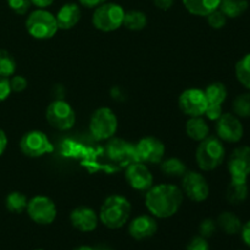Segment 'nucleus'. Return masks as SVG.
<instances>
[{"label": "nucleus", "instance_id": "obj_1", "mask_svg": "<svg viewBox=\"0 0 250 250\" xmlns=\"http://www.w3.org/2000/svg\"><path fill=\"white\" fill-rule=\"evenodd\" d=\"M183 203V192L175 185H156L146 190V207L154 217L168 219L177 214Z\"/></svg>", "mask_w": 250, "mask_h": 250}, {"label": "nucleus", "instance_id": "obj_2", "mask_svg": "<svg viewBox=\"0 0 250 250\" xmlns=\"http://www.w3.org/2000/svg\"><path fill=\"white\" fill-rule=\"evenodd\" d=\"M132 212V205L124 195L107 197L100 207L99 220L110 229H119L126 225Z\"/></svg>", "mask_w": 250, "mask_h": 250}, {"label": "nucleus", "instance_id": "obj_3", "mask_svg": "<svg viewBox=\"0 0 250 250\" xmlns=\"http://www.w3.org/2000/svg\"><path fill=\"white\" fill-rule=\"evenodd\" d=\"M195 159L200 170L212 171L219 167L225 159V146L221 139L208 136L197 148Z\"/></svg>", "mask_w": 250, "mask_h": 250}, {"label": "nucleus", "instance_id": "obj_4", "mask_svg": "<svg viewBox=\"0 0 250 250\" xmlns=\"http://www.w3.org/2000/svg\"><path fill=\"white\" fill-rule=\"evenodd\" d=\"M26 29L36 39H50L59 31L55 15L45 9H37L28 15Z\"/></svg>", "mask_w": 250, "mask_h": 250}, {"label": "nucleus", "instance_id": "obj_5", "mask_svg": "<svg viewBox=\"0 0 250 250\" xmlns=\"http://www.w3.org/2000/svg\"><path fill=\"white\" fill-rule=\"evenodd\" d=\"M125 10L121 5L115 2H104L95 7L93 12L92 23L102 32H114L124 24Z\"/></svg>", "mask_w": 250, "mask_h": 250}, {"label": "nucleus", "instance_id": "obj_6", "mask_svg": "<svg viewBox=\"0 0 250 250\" xmlns=\"http://www.w3.org/2000/svg\"><path fill=\"white\" fill-rule=\"evenodd\" d=\"M119 127V121L109 107H99L93 112L89 121L90 134L97 141H107L115 136Z\"/></svg>", "mask_w": 250, "mask_h": 250}, {"label": "nucleus", "instance_id": "obj_7", "mask_svg": "<svg viewBox=\"0 0 250 250\" xmlns=\"http://www.w3.org/2000/svg\"><path fill=\"white\" fill-rule=\"evenodd\" d=\"M46 121L51 127L59 131L72 128L76 122V112L65 100H54L46 107Z\"/></svg>", "mask_w": 250, "mask_h": 250}, {"label": "nucleus", "instance_id": "obj_8", "mask_svg": "<svg viewBox=\"0 0 250 250\" xmlns=\"http://www.w3.org/2000/svg\"><path fill=\"white\" fill-rule=\"evenodd\" d=\"M26 210L29 219L38 225L53 224L58 215L55 203L45 195H37L29 199Z\"/></svg>", "mask_w": 250, "mask_h": 250}, {"label": "nucleus", "instance_id": "obj_9", "mask_svg": "<svg viewBox=\"0 0 250 250\" xmlns=\"http://www.w3.org/2000/svg\"><path fill=\"white\" fill-rule=\"evenodd\" d=\"M20 149L28 158H41L45 154L53 153L54 146L44 132L33 129L22 136Z\"/></svg>", "mask_w": 250, "mask_h": 250}, {"label": "nucleus", "instance_id": "obj_10", "mask_svg": "<svg viewBox=\"0 0 250 250\" xmlns=\"http://www.w3.org/2000/svg\"><path fill=\"white\" fill-rule=\"evenodd\" d=\"M227 167L232 182L247 183L250 176V146H242L234 149L229 159Z\"/></svg>", "mask_w": 250, "mask_h": 250}, {"label": "nucleus", "instance_id": "obj_11", "mask_svg": "<svg viewBox=\"0 0 250 250\" xmlns=\"http://www.w3.org/2000/svg\"><path fill=\"white\" fill-rule=\"evenodd\" d=\"M137 161L143 164H160L165 155V146L156 137H144L134 146Z\"/></svg>", "mask_w": 250, "mask_h": 250}, {"label": "nucleus", "instance_id": "obj_12", "mask_svg": "<svg viewBox=\"0 0 250 250\" xmlns=\"http://www.w3.org/2000/svg\"><path fill=\"white\" fill-rule=\"evenodd\" d=\"M178 106L181 111L187 116H203L208 107V100L204 90L199 88L186 89L178 98Z\"/></svg>", "mask_w": 250, "mask_h": 250}, {"label": "nucleus", "instance_id": "obj_13", "mask_svg": "<svg viewBox=\"0 0 250 250\" xmlns=\"http://www.w3.org/2000/svg\"><path fill=\"white\" fill-rule=\"evenodd\" d=\"M182 192L195 203L204 202L210 194L207 178L197 171H187L182 177Z\"/></svg>", "mask_w": 250, "mask_h": 250}, {"label": "nucleus", "instance_id": "obj_14", "mask_svg": "<svg viewBox=\"0 0 250 250\" xmlns=\"http://www.w3.org/2000/svg\"><path fill=\"white\" fill-rule=\"evenodd\" d=\"M127 183L129 187L139 192H146L154 186V177L148 166L139 161L129 164L125 173Z\"/></svg>", "mask_w": 250, "mask_h": 250}, {"label": "nucleus", "instance_id": "obj_15", "mask_svg": "<svg viewBox=\"0 0 250 250\" xmlns=\"http://www.w3.org/2000/svg\"><path fill=\"white\" fill-rule=\"evenodd\" d=\"M216 132L221 141L238 143L243 138L244 128L238 116L233 114H222L216 121Z\"/></svg>", "mask_w": 250, "mask_h": 250}, {"label": "nucleus", "instance_id": "obj_16", "mask_svg": "<svg viewBox=\"0 0 250 250\" xmlns=\"http://www.w3.org/2000/svg\"><path fill=\"white\" fill-rule=\"evenodd\" d=\"M105 150L110 160L119 165L128 166L129 164L137 161L133 144L121 138H110Z\"/></svg>", "mask_w": 250, "mask_h": 250}, {"label": "nucleus", "instance_id": "obj_17", "mask_svg": "<svg viewBox=\"0 0 250 250\" xmlns=\"http://www.w3.org/2000/svg\"><path fill=\"white\" fill-rule=\"evenodd\" d=\"M71 225L80 232H93L99 224V215L89 207H78L70 214Z\"/></svg>", "mask_w": 250, "mask_h": 250}, {"label": "nucleus", "instance_id": "obj_18", "mask_svg": "<svg viewBox=\"0 0 250 250\" xmlns=\"http://www.w3.org/2000/svg\"><path fill=\"white\" fill-rule=\"evenodd\" d=\"M158 232V222L153 216L139 215L134 217L128 226V233L136 241H144Z\"/></svg>", "mask_w": 250, "mask_h": 250}, {"label": "nucleus", "instance_id": "obj_19", "mask_svg": "<svg viewBox=\"0 0 250 250\" xmlns=\"http://www.w3.org/2000/svg\"><path fill=\"white\" fill-rule=\"evenodd\" d=\"M81 15L82 14H81L80 6L75 2H67L62 5L55 16L59 29L67 31V29L73 28L80 22Z\"/></svg>", "mask_w": 250, "mask_h": 250}, {"label": "nucleus", "instance_id": "obj_20", "mask_svg": "<svg viewBox=\"0 0 250 250\" xmlns=\"http://www.w3.org/2000/svg\"><path fill=\"white\" fill-rule=\"evenodd\" d=\"M182 2L192 15L207 17L210 12L219 9L221 0H182Z\"/></svg>", "mask_w": 250, "mask_h": 250}, {"label": "nucleus", "instance_id": "obj_21", "mask_svg": "<svg viewBox=\"0 0 250 250\" xmlns=\"http://www.w3.org/2000/svg\"><path fill=\"white\" fill-rule=\"evenodd\" d=\"M186 132L188 137L195 142H202L207 138L210 133V128L208 126L207 121L202 116L189 117L186 125Z\"/></svg>", "mask_w": 250, "mask_h": 250}, {"label": "nucleus", "instance_id": "obj_22", "mask_svg": "<svg viewBox=\"0 0 250 250\" xmlns=\"http://www.w3.org/2000/svg\"><path fill=\"white\" fill-rule=\"evenodd\" d=\"M217 227L222 229L226 234H237L241 232L242 224L241 219H239L237 215H234L233 212L225 211L217 219Z\"/></svg>", "mask_w": 250, "mask_h": 250}, {"label": "nucleus", "instance_id": "obj_23", "mask_svg": "<svg viewBox=\"0 0 250 250\" xmlns=\"http://www.w3.org/2000/svg\"><path fill=\"white\" fill-rule=\"evenodd\" d=\"M248 0H221L219 9L226 15L227 19H237L248 10Z\"/></svg>", "mask_w": 250, "mask_h": 250}, {"label": "nucleus", "instance_id": "obj_24", "mask_svg": "<svg viewBox=\"0 0 250 250\" xmlns=\"http://www.w3.org/2000/svg\"><path fill=\"white\" fill-rule=\"evenodd\" d=\"M146 23H148V19L143 11L131 10V11L125 12L122 26H125L129 31H142V29L146 28Z\"/></svg>", "mask_w": 250, "mask_h": 250}, {"label": "nucleus", "instance_id": "obj_25", "mask_svg": "<svg viewBox=\"0 0 250 250\" xmlns=\"http://www.w3.org/2000/svg\"><path fill=\"white\" fill-rule=\"evenodd\" d=\"M208 104L222 105L227 98V89L224 83L214 82L204 89Z\"/></svg>", "mask_w": 250, "mask_h": 250}, {"label": "nucleus", "instance_id": "obj_26", "mask_svg": "<svg viewBox=\"0 0 250 250\" xmlns=\"http://www.w3.org/2000/svg\"><path fill=\"white\" fill-rule=\"evenodd\" d=\"M161 171L170 177H183L187 172V166L181 159L170 158L160 163Z\"/></svg>", "mask_w": 250, "mask_h": 250}, {"label": "nucleus", "instance_id": "obj_27", "mask_svg": "<svg viewBox=\"0 0 250 250\" xmlns=\"http://www.w3.org/2000/svg\"><path fill=\"white\" fill-rule=\"evenodd\" d=\"M27 204H28V199L21 192L9 193L5 199L6 209L12 214H22L23 211H26Z\"/></svg>", "mask_w": 250, "mask_h": 250}, {"label": "nucleus", "instance_id": "obj_28", "mask_svg": "<svg viewBox=\"0 0 250 250\" xmlns=\"http://www.w3.org/2000/svg\"><path fill=\"white\" fill-rule=\"evenodd\" d=\"M248 197V185L247 183L232 182L227 187L226 198L231 204H241Z\"/></svg>", "mask_w": 250, "mask_h": 250}, {"label": "nucleus", "instance_id": "obj_29", "mask_svg": "<svg viewBox=\"0 0 250 250\" xmlns=\"http://www.w3.org/2000/svg\"><path fill=\"white\" fill-rule=\"evenodd\" d=\"M234 72L238 82L250 90V53L239 59L234 67Z\"/></svg>", "mask_w": 250, "mask_h": 250}, {"label": "nucleus", "instance_id": "obj_30", "mask_svg": "<svg viewBox=\"0 0 250 250\" xmlns=\"http://www.w3.org/2000/svg\"><path fill=\"white\" fill-rule=\"evenodd\" d=\"M16 60L7 50L0 49V76L11 77L16 72Z\"/></svg>", "mask_w": 250, "mask_h": 250}, {"label": "nucleus", "instance_id": "obj_31", "mask_svg": "<svg viewBox=\"0 0 250 250\" xmlns=\"http://www.w3.org/2000/svg\"><path fill=\"white\" fill-rule=\"evenodd\" d=\"M233 111L238 117H250V93L239 94L233 100Z\"/></svg>", "mask_w": 250, "mask_h": 250}, {"label": "nucleus", "instance_id": "obj_32", "mask_svg": "<svg viewBox=\"0 0 250 250\" xmlns=\"http://www.w3.org/2000/svg\"><path fill=\"white\" fill-rule=\"evenodd\" d=\"M207 19H208V23H209V26L214 29L224 28L227 23L226 15H225L220 9L210 12V14L207 16Z\"/></svg>", "mask_w": 250, "mask_h": 250}, {"label": "nucleus", "instance_id": "obj_33", "mask_svg": "<svg viewBox=\"0 0 250 250\" xmlns=\"http://www.w3.org/2000/svg\"><path fill=\"white\" fill-rule=\"evenodd\" d=\"M217 229V224L212 219H205L199 225V236L204 238H210L215 234Z\"/></svg>", "mask_w": 250, "mask_h": 250}, {"label": "nucleus", "instance_id": "obj_34", "mask_svg": "<svg viewBox=\"0 0 250 250\" xmlns=\"http://www.w3.org/2000/svg\"><path fill=\"white\" fill-rule=\"evenodd\" d=\"M7 5L10 9L17 15H24L31 9V0H7Z\"/></svg>", "mask_w": 250, "mask_h": 250}, {"label": "nucleus", "instance_id": "obj_35", "mask_svg": "<svg viewBox=\"0 0 250 250\" xmlns=\"http://www.w3.org/2000/svg\"><path fill=\"white\" fill-rule=\"evenodd\" d=\"M10 80V87H11V92L15 93H21L28 85V81L26 80V77L21 75H14Z\"/></svg>", "mask_w": 250, "mask_h": 250}, {"label": "nucleus", "instance_id": "obj_36", "mask_svg": "<svg viewBox=\"0 0 250 250\" xmlns=\"http://www.w3.org/2000/svg\"><path fill=\"white\" fill-rule=\"evenodd\" d=\"M186 250H210L209 242H208L207 238L202 236L193 237L189 241V243L187 244Z\"/></svg>", "mask_w": 250, "mask_h": 250}, {"label": "nucleus", "instance_id": "obj_37", "mask_svg": "<svg viewBox=\"0 0 250 250\" xmlns=\"http://www.w3.org/2000/svg\"><path fill=\"white\" fill-rule=\"evenodd\" d=\"M222 112V105L219 104H208L207 110H205L204 115L211 121H217L221 117Z\"/></svg>", "mask_w": 250, "mask_h": 250}, {"label": "nucleus", "instance_id": "obj_38", "mask_svg": "<svg viewBox=\"0 0 250 250\" xmlns=\"http://www.w3.org/2000/svg\"><path fill=\"white\" fill-rule=\"evenodd\" d=\"M11 94V87H10V80L7 77L0 76V103L6 100Z\"/></svg>", "mask_w": 250, "mask_h": 250}, {"label": "nucleus", "instance_id": "obj_39", "mask_svg": "<svg viewBox=\"0 0 250 250\" xmlns=\"http://www.w3.org/2000/svg\"><path fill=\"white\" fill-rule=\"evenodd\" d=\"M239 233H241L242 241L244 242V244L250 248V220L242 226V229Z\"/></svg>", "mask_w": 250, "mask_h": 250}, {"label": "nucleus", "instance_id": "obj_40", "mask_svg": "<svg viewBox=\"0 0 250 250\" xmlns=\"http://www.w3.org/2000/svg\"><path fill=\"white\" fill-rule=\"evenodd\" d=\"M78 1H80L82 6L88 7V9H95V7L106 2V0H78Z\"/></svg>", "mask_w": 250, "mask_h": 250}, {"label": "nucleus", "instance_id": "obj_41", "mask_svg": "<svg viewBox=\"0 0 250 250\" xmlns=\"http://www.w3.org/2000/svg\"><path fill=\"white\" fill-rule=\"evenodd\" d=\"M173 1H175V0H153L154 5H155L158 9L164 10V11L171 9V6L173 5Z\"/></svg>", "mask_w": 250, "mask_h": 250}, {"label": "nucleus", "instance_id": "obj_42", "mask_svg": "<svg viewBox=\"0 0 250 250\" xmlns=\"http://www.w3.org/2000/svg\"><path fill=\"white\" fill-rule=\"evenodd\" d=\"M6 146H7V137L6 133L0 128V156L4 154V151L6 150Z\"/></svg>", "mask_w": 250, "mask_h": 250}, {"label": "nucleus", "instance_id": "obj_43", "mask_svg": "<svg viewBox=\"0 0 250 250\" xmlns=\"http://www.w3.org/2000/svg\"><path fill=\"white\" fill-rule=\"evenodd\" d=\"M32 5L37 6L38 9H45V7L50 6L55 0H31Z\"/></svg>", "mask_w": 250, "mask_h": 250}, {"label": "nucleus", "instance_id": "obj_44", "mask_svg": "<svg viewBox=\"0 0 250 250\" xmlns=\"http://www.w3.org/2000/svg\"><path fill=\"white\" fill-rule=\"evenodd\" d=\"M73 250H97V249L92 248V247H89V246H80V247H77V248H75Z\"/></svg>", "mask_w": 250, "mask_h": 250}, {"label": "nucleus", "instance_id": "obj_45", "mask_svg": "<svg viewBox=\"0 0 250 250\" xmlns=\"http://www.w3.org/2000/svg\"><path fill=\"white\" fill-rule=\"evenodd\" d=\"M97 250H114V249L109 248V247H100V248H97Z\"/></svg>", "mask_w": 250, "mask_h": 250}, {"label": "nucleus", "instance_id": "obj_46", "mask_svg": "<svg viewBox=\"0 0 250 250\" xmlns=\"http://www.w3.org/2000/svg\"><path fill=\"white\" fill-rule=\"evenodd\" d=\"M34 250H44V249H34Z\"/></svg>", "mask_w": 250, "mask_h": 250}]
</instances>
